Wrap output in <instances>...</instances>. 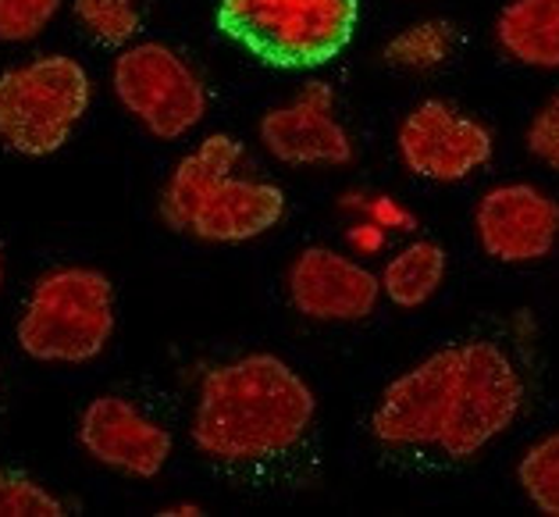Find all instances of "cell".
<instances>
[{
	"instance_id": "10",
	"label": "cell",
	"mask_w": 559,
	"mask_h": 517,
	"mask_svg": "<svg viewBox=\"0 0 559 517\" xmlns=\"http://www.w3.org/2000/svg\"><path fill=\"white\" fill-rule=\"evenodd\" d=\"M257 132H261L264 151L293 168H343L357 157L349 129L335 115V90L329 83L299 86L289 104L271 107Z\"/></svg>"
},
{
	"instance_id": "8",
	"label": "cell",
	"mask_w": 559,
	"mask_h": 517,
	"mask_svg": "<svg viewBox=\"0 0 559 517\" xmlns=\"http://www.w3.org/2000/svg\"><path fill=\"white\" fill-rule=\"evenodd\" d=\"M395 146L406 172L428 183H463L496 154L492 132L449 101L428 97L400 121Z\"/></svg>"
},
{
	"instance_id": "22",
	"label": "cell",
	"mask_w": 559,
	"mask_h": 517,
	"mask_svg": "<svg viewBox=\"0 0 559 517\" xmlns=\"http://www.w3.org/2000/svg\"><path fill=\"white\" fill-rule=\"evenodd\" d=\"M0 285H4V250H0Z\"/></svg>"
},
{
	"instance_id": "13",
	"label": "cell",
	"mask_w": 559,
	"mask_h": 517,
	"mask_svg": "<svg viewBox=\"0 0 559 517\" xmlns=\"http://www.w3.org/2000/svg\"><path fill=\"white\" fill-rule=\"evenodd\" d=\"M496 44L516 64L559 68V0H510L496 19Z\"/></svg>"
},
{
	"instance_id": "21",
	"label": "cell",
	"mask_w": 559,
	"mask_h": 517,
	"mask_svg": "<svg viewBox=\"0 0 559 517\" xmlns=\"http://www.w3.org/2000/svg\"><path fill=\"white\" fill-rule=\"evenodd\" d=\"M160 514H165V517H197V514H203V510L197 507V503H179V507H165Z\"/></svg>"
},
{
	"instance_id": "11",
	"label": "cell",
	"mask_w": 559,
	"mask_h": 517,
	"mask_svg": "<svg viewBox=\"0 0 559 517\" xmlns=\"http://www.w3.org/2000/svg\"><path fill=\"white\" fill-rule=\"evenodd\" d=\"M289 301L296 315L324 325H353L374 315L381 279L335 247H307L289 265Z\"/></svg>"
},
{
	"instance_id": "9",
	"label": "cell",
	"mask_w": 559,
	"mask_h": 517,
	"mask_svg": "<svg viewBox=\"0 0 559 517\" xmlns=\"http://www.w3.org/2000/svg\"><path fill=\"white\" fill-rule=\"evenodd\" d=\"M474 236L499 265L545 261L559 243V200L531 183H502L474 208Z\"/></svg>"
},
{
	"instance_id": "3",
	"label": "cell",
	"mask_w": 559,
	"mask_h": 517,
	"mask_svg": "<svg viewBox=\"0 0 559 517\" xmlns=\"http://www.w3.org/2000/svg\"><path fill=\"white\" fill-rule=\"evenodd\" d=\"M242 143L214 132L175 165L160 193V222L200 243H250L285 218L282 186L239 175Z\"/></svg>"
},
{
	"instance_id": "18",
	"label": "cell",
	"mask_w": 559,
	"mask_h": 517,
	"mask_svg": "<svg viewBox=\"0 0 559 517\" xmlns=\"http://www.w3.org/2000/svg\"><path fill=\"white\" fill-rule=\"evenodd\" d=\"M64 503L22 471L0 468V517H61Z\"/></svg>"
},
{
	"instance_id": "1",
	"label": "cell",
	"mask_w": 559,
	"mask_h": 517,
	"mask_svg": "<svg viewBox=\"0 0 559 517\" xmlns=\"http://www.w3.org/2000/svg\"><path fill=\"white\" fill-rule=\"evenodd\" d=\"M524 407V378L492 339H463L428 353L381 389L371 439L392 454L467 460L496 443Z\"/></svg>"
},
{
	"instance_id": "20",
	"label": "cell",
	"mask_w": 559,
	"mask_h": 517,
	"mask_svg": "<svg viewBox=\"0 0 559 517\" xmlns=\"http://www.w3.org/2000/svg\"><path fill=\"white\" fill-rule=\"evenodd\" d=\"M527 154L542 161L545 168L559 172V93H552L549 101L538 107V115L527 126Z\"/></svg>"
},
{
	"instance_id": "7",
	"label": "cell",
	"mask_w": 559,
	"mask_h": 517,
	"mask_svg": "<svg viewBox=\"0 0 559 517\" xmlns=\"http://www.w3.org/2000/svg\"><path fill=\"white\" fill-rule=\"evenodd\" d=\"M111 83L121 107L157 140H179L207 115V90L200 75L168 44L150 39L126 47L115 61Z\"/></svg>"
},
{
	"instance_id": "12",
	"label": "cell",
	"mask_w": 559,
	"mask_h": 517,
	"mask_svg": "<svg viewBox=\"0 0 559 517\" xmlns=\"http://www.w3.org/2000/svg\"><path fill=\"white\" fill-rule=\"evenodd\" d=\"M79 443L97 465L129 479H157L175 446L168 428L115 392L90 400L79 418Z\"/></svg>"
},
{
	"instance_id": "15",
	"label": "cell",
	"mask_w": 559,
	"mask_h": 517,
	"mask_svg": "<svg viewBox=\"0 0 559 517\" xmlns=\"http://www.w3.org/2000/svg\"><path fill=\"white\" fill-rule=\"evenodd\" d=\"M453 47H456L453 22L425 19L406 25L403 33H395L385 44V50H381V61L389 68H400V72H431V68L453 58Z\"/></svg>"
},
{
	"instance_id": "2",
	"label": "cell",
	"mask_w": 559,
	"mask_h": 517,
	"mask_svg": "<svg viewBox=\"0 0 559 517\" xmlns=\"http://www.w3.org/2000/svg\"><path fill=\"white\" fill-rule=\"evenodd\" d=\"M313 418L318 397L289 361L247 353L203 375L189 435L203 457L250 465L289 454L304 443Z\"/></svg>"
},
{
	"instance_id": "5",
	"label": "cell",
	"mask_w": 559,
	"mask_h": 517,
	"mask_svg": "<svg viewBox=\"0 0 559 517\" xmlns=\"http://www.w3.org/2000/svg\"><path fill=\"white\" fill-rule=\"evenodd\" d=\"M115 336V285L97 268L64 265L39 275L19 315V346L44 364H86Z\"/></svg>"
},
{
	"instance_id": "4",
	"label": "cell",
	"mask_w": 559,
	"mask_h": 517,
	"mask_svg": "<svg viewBox=\"0 0 559 517\" xmlns=\"http://www.w3.org/2000/svg\"><path fill=\"white\" fill-rule=\"evenodd\" d=\"M360 0H222L217 30L271 68L307 72L346 50Z\"/></svg>"
},
{
	"instance_id": "6",
	"label": "cell",
	"mask_w": 559,
	"mask_h": 517,
	"mask_svg": "<svg viewBox=\"0 0 559 517\" xmlns=\"http://www.w3.org/2000/svg\"><path fill=\"white\" fill-rule=\"evenodd\" d=\"M93 101L90 72L68 54H39L0 72V143L25 157H50L72 140Z\"/></svg>"
},
{
	"instance_id": "16",
	"label": "cell",
	"mask_w": 559,
	"mask_h": 517,
	"mask_svg": "<svg viewBox=\"0 0 559 517\" xmlns=\"http://www.w3.org/2000/svg\"><path fill=\"white\" fill-rule=\"evenodd\" d=\"M516 482L531 507L559 517V428L527 446L516 465Z\"/></svg>"
},
{
	"instance_id": "19",
	"label": "cell",
	"mask_w": 559,
	"mask_h": 517,
	"mask_svg": "<svg viewBox=\"0 0 559 517\" xmlns=\"http://www.w3.org/2000/svg\"><path fill=\"white\" fill-rule=\"evenodd\" d=\"M61 0H0V39L4 44H29L53 22Z\"/></svg>"
},
{
	"instance_id": "14",
	"label": "cell",
	"mask_w": 559,
	"mask_h": 517,
	"mask_svg": "<svg viewBox=\"0 0 559 517\" xmlns=\"http://www.w3.org/2000/svg\"><path fill=\"white\" fill-rule=\"evenodd\" d=\"M445 250L435 239H414L403 250H395L385 268H381V293L389 296L395 307L414 310L425 307L445 282Z\"/></svg>"
},
{
	"instance_id": "17",
	"label": "cell",
	"mask_w": 559,
	"mask_h": 517,
	"mask_svg": "<svg viewBox=\"0 0 559 517\" xmlns=\"http://www.w3.org/2000/svg\"><path fill=\"white\" fill-rule=\"evenodd\" d=\"M75 19L100 47H126L143 25L135 0H75Z\"/></svg>"
}]
</instances>
